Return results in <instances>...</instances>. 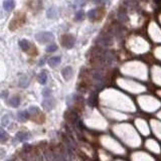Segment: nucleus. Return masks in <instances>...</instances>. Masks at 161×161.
<instances>
[{
    "mask_svg": "<svg viewBox=\"0 0 161 161\" xmlns=\"http://www.w3.org/2000/svg\"><path fill=\"white\" fill-rule=\"evenodd\" d=\"M35 38L38 42L40 43H45V42H50L55 39V36L52 32L48 31H42V32H38L35 34Z\"/></svg>",
    "mask_w": 161,
    "mask_h": 161,
    "instance_id": "obj_1",
    "label": "nucleus"
},
{
    "mask_svg": "<svg viewBox=\"0 0 161 161\" xmlns=\"http://www.w3.org/2000/svg\"><path fill=\"white\" fill-rule=\"evenodd\" d=\"M62 45L66 48H71L75 45V37L71 34H65L62 37Z\"/></svg>",
    "mask_w": 161,
    "mask_h": 161,
    "instance_id": "obj_2",
    "label": "nucleus"
},
{
    "mask_svg": "<svg viewBox=\"0 0 161 161\" xmlns=\"http://www.w3.org/2000/svg\"><path fill=\"white\" fill-rule=\"evenodd\" d=\"M111 36H109L108 34H103L100 35L99 38L97 39V42L100 43L102 47H108V45L111 44Z\"/></svg>",
    "mask_w": 161,
    "mask_h": 161,
    "instance_id": "obj_3",
    "label": "nucleus"
},
{
    "mask_svg": "<svg viewBox=\"0 0 161 161\" xmlns=\"http://www.w3.org/2000/svg\"><path fill=\"white\" fill-rule=\"evenodd\" d=\"M55 101L52 98L50 99H45L44 101L42 102V107L44 108L45 111H52V110L55 108Z\"/></svg>",
    "mask_w": 161,
    "mask_h": 161,
    "instance_id": "obj_4",
    "label": "nucleus"
},
{
    "mask_svg": "<svg viewBox=\"0 0 161 161\" xmlns=\"http://www.w3.org/2000/svg\"><path fill=\"white\" fill-rule=\"evenodd\" d=\"M63 76L66 81H70L73 76V68L71 66H66L63 70Z\"/></svg>",
    "mask_w": 161,
    "mask_h": 161,
    "instance_id": "obj_5",
    "label": "nucleus"
},
{
    "mask_svg": "<svg viewBox=\"0 0 161 161\" xmlns=\"http://www.w3.org/2000/svg\"><path fill=\"white\" fill-rule=\"evenodd\" d=\"M29 139V134L26 132H18L16 134V140L19 142H23Z\"/></svg>",
    "mask_w": 161,
    "mask_h": 161,
    "instance_id": "obj_6",
    "label": "nucleus"
},
{
    "mask_svg": "<svg viewBox=\"0 0 161 161\" xmlns=\"http://www.w3.org/2000/svg\"><path fill=\"white\" fill-rule=\"evenodd\" d=\"M8 104L11 107H13V108H16V107H18L20 105V98L17 96L11 97V98L8 100Z\"/></svg>",
    "mask_w": 161,
    "mask_h": 161,
    "instance_id": "obj_7",
    "label": "nucleus"
},
{
    "mask_svg": "<svg viewBox=\"0 0 161 161\" xmlns=\"http://www.w3.org/2000/svg\"><path fill=\"white\" fill-rule=\"evenodd\" d=\"M60 62H62L60 57H52L48 60V65L53 68V66H57L58 65H60Z\"/></svg>",
    "mask_w": 161,
    "mask_h": 161,
    "instance_id": "obj_8",
    "label": "nucleus"
},
{
    "mask_svg": "<svg viewBox=\"0 0 161 161\" xmlns=\"http://www.w3.org/2000/svg\"><path fill=\"white\" fill-rule=\"evenodd\" d=\"M17 118H18L19 121L23 122L25 120L29 119V113L28 111H20L17 113Z\"/></svg>",
    "mask_w": 161,
    "mask_h": 161,
    "instance_id": "obj_9",
    "label": "nucleus"
},
{
    "mask_svg": "<svg viewBox=\"0 0 161 161\" xmlns=\"http://www.w3.org/2000/svg\"><path fill=\"white\" fill-rule=\"evenodd\" d=\"M28 85H29V79L26 76H22L18 82V86L21 87V88H26Z\"/></svg>",
    "mask_w": 161,
    "mask_h": 161,
    "instance_id": "obj_10",
    "label": "nucleus"
},
{
    "mask_svg": "<svg viewBox=\"0 0 161 161\" xmlns=\"http://www.w3.org/2000/svg\"><path fill=\"white\" fill-rule=\"evenodd\" d=\"M38 81H39V83L42 84V85H45L47 82V74L45 71H40L39 76H38Z\"/></svg>",
    "mask_w": 161,
    "mask_h": 161,
    "instance_id": "obj_11",
    "label": "nucleus"
},
{
    "mask_svg": "<svg viewBox=\"0 0 161 161\" xmlns=\"http://www.w3.org/2000/svg\"><path fill=\"white\" fill-rule=\"evenodd\" d=\"M14 5H15V3H14V1H12V0H6V1L3 2V7L6 11H10V10L13 9Z\"/></svg>",
    "mask_w": 161,
    "mask_h": 161,
    "instance_id": "obj_12",
    "label": "nucleus"
},
{
    "mask_svg": "<svg viewBox=\"0 0 161 161\" xmlns=\"http://www.w3.org/2000/svg\"><path fill=\"white\" fill-rule=\"evenodd\" d=\"M19 47L24 50H27L30 47V43L27 39H21L19 42Z\"/></svg>",
    "mask_w": 161,
    "mask_h": 161,
    "instance_id": "obj_13",
    "label": "nucleus"
},
{
    "mask_svg": "<svg viewBox=\"0 0 161 161\" xmlns=\"http://www.w3.org/2000/svg\"><path fill=\"white\" fill-rule=\"evenodd\" d=\"M47 15L48 18H55V17L58 15V12H57V10H55V8H53V7H50V8L47 9Z\"/></svg>",
    "mask_w": 161,
    "mask_h": 161,
    "instance_id": "obj_14",
    "label": "nucleus"
},
{
    "mask_svg": "<svg viewBox=\"0 0 161 161\" xmlns=\"http://www.w3.org/2000/svg\"><path fill=\"white\" fill-rule=\"evenodd\" d=\"M9 122H10V117L8 116V115H4V116L1 118L2 126H7V125L9 124Z\"/></svg>",
    "mask_w": 161,
    "mask_h": 161,
    "instance_id": "obj_15",
    "label": "nucleus"
},
{
    "mask_svg": "<svg viewBox=\"0 0 161 161\" xmlns=\"http://www.w3.org/2000/svg\"><path fill=\"white\" fill-rule=\"evenodd\" d=\"M93 78H94V80L97 81V82H101L102 79H103V76H102V75H101V73H100V71H95L93 73Z\"/></svg>",
    "mask_w": 161,
    "mask_h": 161,
    "instance_id": "obj_16",
    "label": "nucleus"
},
{
    "mask_svg": "<svg viewBox=\"0 0 161 161\" xmlns=\"http://www.w3.org/2000/svg\"><path fill=\"white\" fill-rule=\"evenodd\" d=\"M7 137H8V134H7L3 129L0 130V141L5 142V140L7 139Z\"/></svg>",
    "mask_w": 161,
    "mask_h": 161,
    "instance_id": "obj_17",
    "label": "nucleus"
},
{
    "mask_svg": "<svg viewBox=\"0 0 161 161\" xmlns=\"http://www.w3.org/2000/svg\"><path fill=\"white\" fill-rule=\"evenodd\" d=\"M118 18L121 22H125L127 20V17H126V13H125L124 11H121L120 10L119 13H118Z\"/></svg>",
    "mask_w": 161,
    "mask_h": 161,
    "instance_id": "obj_18",
    "label": "nucleus"
},
{
    "mask_svg": "<svg viewBox=\"0 0 161 161\" xmlns=\"http://www.w3.org/2000/svg\"><path fill=\"white\" fill-rule=\"evenodd\" d=\"M57 50H58L57 44H50V45H47V48H45V50H47V52H53Z\"/></svg>",
    "mask_w": 161,
    "mask_h": 161,
    "instance_id": "obj_19",
    "label": "nucleus"
},
{
    "mask_svg": "<svg viewBox=\"0 0 161 161\" xmlns=\"http://www.w3.org/2000/svg\"><path fill=\"white\" fill-rule=\"evenodd\" d=\"M42 96L44 97L45 99H50V96H52V91H50V89H44V90L42 91Z\"/></svg>",
    "mask_w": 161,
    "mask_h": 161,
    "instance_id": "obj_20",
    "label": "nucleus"
},
{
    "mask_svg": "<svg viewBox=\"0 0 161 161\" xmlns=\"http://www.w3.org/2000/svg\"><path fill=\"white\" fill-rule=\"evenodd\" d=\"M88 103H89V105L90 106H94V105L96 104V97H95V95H91V97L89 98V100H88Z\"/></svg>",
    "mask_w": 161,
    "mask_h": 161,
    "instance_id": "obj_21",
    "label": "nucleus"
},
{
    "mask_svg": "<svg viewBox=\"0 0 161 161\" xmlns=\"http://www.w3.org/2000/svg\"><path fill=\"white\" fill-rule=\"evenodd\" d=\"M84 18V11L83 10H80L79 12H76V17H75V19L76 20H82Z\"/></svg>",
    "mask_w": 161,
    "mask_h": 161,
    "instance_id": "obj_22",
    "label": "nucleus"
},
{
    "mask_svg": "<svg viewBox=\"0 0 161 161\" xmlns=\"http://www.w3.org/2000/svg\"><path fill=\"white\" fill-rule=\"evenodd\" d=\"M96 12H97V9H92L90 11L88 12V16L89 18H94L96 16Z\"/></svg>",
    "mask_w": 161,
    "mask_h": 161,
    "instance_id": "obj_23",
    "label": "nucleus"
},
{
    "mask_svg": "<svg viewBox=\"0 0 161 161\" xmlns=\"http://www.w3.org/2000/svg\"><path fill=\"white\" fill-rule=\"evenodd\" d=\"M8 97V91H2L1 92V98L2 99H5Z\"/></svg>",
    "mask_w": 161,
    "mask_h": 161,
    "instance_id": "obj_24",
    "label": "nucleus"
},
{
    "mask_svg": "<svg viewBox=\"0 0 161 161\" xmlns=\"http://www.w3.org/2000/svg\"><path fill=\"white\" fill-rule=\"evenodd\" d=\"M38 161H43V160L42 159V158H40V159H39V160H38Z\"/></svg>",
    "mask_w": 161,
    "mask_h": 161,
    "instance_id": "obj_25",
    "label": "nucleus"
},
{
    "mask_svg": "<svg viewBox=\"0 0 161 161\" xmlns=\"http://www.w3.org/2000/svg\"><path fill=\"white\" fill-rule=\"evenodd\" d=\"M7 161H11V160H7Z\"/></svg>",
    "mask_w": 161,
    "mask_h": 161,
    "instance_id": "obj_26",
    "label": "nucleus"
}]
</instances>
